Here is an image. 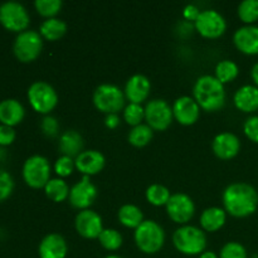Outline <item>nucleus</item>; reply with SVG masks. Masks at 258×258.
Returning <instances> with one entry per match:
<instances>
[{
	"instance_id": "a211bd4d",
	"label": "nucleus",
	"mask_w": 258,
	"mask_h": 258,
	"mask_svg": "<svg viewBox=\"0 0 258 258\" xmlns=\"http://www.w3.org/2000/svg\"><path fill=\"white\" fill-rule=\"evenodd\" d=\"M105 156L97 150L82 151L75 159L76 169L86 176L96 175L102 171V169L105 168Z\"/></svg>"
},
{
	"instance_id": "4c0bfd02",
	"label": "nucleus",
	"mask_w": 258,
	"mask_h": 258,
	"mask_svg": "<svg viewBox=\"0 0 258 258\" xmlns=\"http://www.w3.org/2000/svg\"><path fill=\"white\" fill-rule=\"evenodd\" d=\"M40 127H42L43 134L48 136V138H55L58 133H59V123H58L57 118L49 115H47L43 118Z\"/></svg>"
},
{
	"instance_id": "0eeeda50",
	"label": "nucleus",
	"mask_w": 258,
	"mask_h": 258,
	"mask_svg": "<svg viewBox=\"0 0 258 258\" xmlns=\"http://www.w3.org/2000/svg\"><path fill=\"white\" fill-rule=\"evenodd\" d=\"M43 48V38L42 35L34 30H25L18 34L15 38L14 54L20 62L29 63L37 59L39 57Z\"/></svg>"
},
{
	"instance_id": "72a5a7b5",
	"label": "nucleus",
	"mask_w": 258,
	"mask_h": 258,
	"mask_svg": "<svg viewBox=\"0 0 258 258\" xmlns=\"http://www.w3.org/2000/svg\"><path fill=\"white\" fill-rule=\"evenodd\" d=\"M34 7L42 17L50 19V18H54L60 12L62 2L60 0H37L34 3Z\"/></svg>"
},
{
	"instance_id": "412c9836",
	"label": "nucleus",
	"mask_w": 258,
	"mask_h": 258,
	"mask_svg": "<svg viewBox=\"0 0 258 258\" xmlns=\"http://www.w3.org/2000/svg\"><path fill=\"white\" fill-rule=\"evenodd\" d=\"M233 101L236 107L242 112H254L258 110V87L251 85L242 86L234 93Z\"/></svg>"
},
{
	"instance_id": "c85d7f7f",
	"label": "nucleus",
	"mask_w": 258,
	"mask_h": 258,
	"mask_svg": "<svg viewBox=\"0 0 258 258\" xmlns=\"http://www.w3.org/2000/svg\"><path fill=\"white\" fill-rule=\"evenodd\" d=\"M153 139V128L148 125L135 126L128 134V143L135 148H144L148 145Z\"/></svg>"
},
{
	"instance_id": "7c9ffc66",
	"label": "nucleus",
	"mask_w": 258,
	"mask_h": 258,
	"mask_svg": "<svg viewBox=\"0 0 258 258\" xmlns=\"http://www.w3.org/2000/svg\"><path fill=\"white\" fill-rule=\"evenodd\" d=\"M97 239L101 246L107 251H117L122 246V236L116 229H103Z\"/></svg>"
},
{
	"instance_id": "9d476101",
	"label": "nucleus",
	"mask_w": 258,
	"mask_h": 258,
	"mask_svg": "<svg viewBox=\"0 0 258 258\" xmlns=\"http://www.w3.org/2000/svg\"><path fill=\"white\" fill-rule=\"evenodd\" d=\"M196 30L204 38L217 39L227 30V23L224 18L217 10H203L194 23Z\"/></svg>"
},
{
	"instance_id": "6ab92c4d",
	"label": "nucleus",
	"mask_w": 258,
	"mask_h": 258,
	"mask_svg": "<svg viewBox=\"0 0 258 258\" xmlns=\"http://www.w3.org/2000/svg\"><path fill=\"white\" fill-rule=\"evenodd\" d=\"M151 85L150 81L144 75H134L128 78L125 86V97L130 101V103L141 105L144 101L148 100L150 95Z\"/></svg>"
},
{
	"instance_id": "e433bc0d",
	"label": "nucleus",
	"mask_w": 258,
	"mask_h": 258,
	"mask_svg": "<svg viewBox=\"0 0 258 258\" xmlns=\"http://www.w3.org/2000/svg\"><path fill=\"white\" fill-rule=\"evenodd\" d=\"M14 190V180L8 171L0 169V202L9 198Z\"/></svg>"
},
{
	"instance_id": "bb28decb",
	"label": "nucleus",
	"mask_w": 258,
	"mask_h": 258,
	"mask_svg": "<svg viewBox=\"0 0 258 258\" xmlns=\"http://www.w3.org/2000/svg\"><path fill=\"white\" fill-rule=\"evenodd\" d=\"M70 190L71 189L68 184L60 178L50 179L47 185L44 186L45 196L52 202H55V203H60V202H64L66 199H68Z\"/></svg>"
},
{
	"instance_id": "2eb2a0df",
	"label": "nucleus",
	"mask_w": 258,
	"mask_h": 258,
	"mask_svg": "<svg viewBox=\"0 0 258 258\" xmlns=\"http://www.w3.org/2000/svg\"><path fill=\"white\" fill-rule=\"evenodd\" d=\"M173 116L180 125L190 126L199 120L201 107L194 98L183 96L175 100L173 105Z\"/></svg>"
},
{
	"instance_id": "a18cd8bd",
	"label": "nucleus",
	"mask_w": 258,
	"mask_h": 258,
	"mask_svg": "<svg viewBox=\"0 0 258 258\" xmlns=\"http://www.w3.org/2000/svg\"><path fill=\"white\" fill-rule=\"evenodd\" d=\"M105 258H122V257L117 256V254H110V256H106Z\"/></svg>"
},
{
	"instance_id": "2f4dec72",
	"label": "nucleus",
	"mask_w": 258,
	"mask_h": 258,
	"mask_svg": "<svg viewBox=\"0 0 258 258\" xmlns=\"http://www.w3.org/2000/svg\"><path fill=\"white\" fill-rule=\"evenodd\" d=\"M239 19L247 25H252L258 20V0H244L238 7Z\"/></svg>"
},
{
	"instance_id": "dca6fc26",
	"label": "nucleus",
	"mask_w": 258,
	"mask_h": 258,
	"mask_svg": "<svg viewBox=\"0 0 258 258\" xmlns=\"http://www.w3.org/2000/svg\"><path fill=\"white\" fill-rule=\"evenodd\" d=\"M212 149L217 158L222 160H231L238 155L241 150V141L234 134L222 133L214 138Z\"/></svg>"
},
{
	"instance_id": "f3484780",
	"label": "nucleus",
	"mask_w": 258,
	"mask_h": 258,
	"mask_svg": "<svg viewBox=\"0 0 258 258\" xmlns=\"http://www.w3.org/2000/svg\"><path fill=\"white\" fill-rule=\"evenodd\" d=\"M233 43L237 49L247 55L258 54V27L244 25L236 30L233 35Z\"/></svg>"
},
{
	"instance_id": "a19ab883",
	"label": "nucleus",
	"mask_w": 258,
	"mask_h": 258,
	"mask_svg": "<svg viewBox=\"0 0 258 258\" xmlns=\"http://www.w3.org/2000/svg\"><path fill=\"white\" fill-rule=\"evenodd\" d=\"M201 13L202 12L198 9V7H196V5L193 4L186 5L183 10L184 18H185L186 20H189V22H194V23H196V20L199 18Z\"/></svg>"
},
{
	"instance_id": "aec40b11",
	"label": "nucleus",
	"mask_w": 258,
	"mask_h": 258,
	"mask_svg": "<svg viewBox=\"0 0 258 258\" xmlns=\"http://www.w3.org/2000/svg\"><path fill=\"white\" fill-rule=\"evenodd\" d=\"M68 246L66 239L58 233L47 234L39 243V258H66Z\"/></svg>"
},
{
	"instance_id": "f257e3e1",
	"label": "nucleus",
	"mask_w": 258,
	"mask_h": 258,
	"mask_svg": "<svg viewBox=\"0 0 258 258\" xmlns=\"http://www.w3.org/2000/svg\"><path fill=\"white\" fill-rule=\"evenodd\" d=\"M224 211L234 218H246L258 208V193L247 183H233L227 186L222 196Z\"/></svg>"
},
{
	"instance_id": "6e6552de",
	"label": "nucleus",
	"mask_w": 258,
	"mask_h": 258,
	"mask_svg": "<svg viewBox=\"0 0 258 258\" xmlns=\"http://www.w3.org/2000/svg\"><path fill=\"white\" fill-rule=\"evenodd\" d=\"M28 100L34 111L47 115L57 106L58 95L49 83L38 81L33 83L28 90Z\"/></svg>"
},
{
	"instance_id": "39448f33",
	"label": "nucleus",
	"mask_w": 258,
	"mask_h": 258,
	"mask_svg": "<svg viewBox=\"0 0 258 258\" xmlns=\"http://www.w3.org/2000/svg\"><path fill=\"white\" fill-rule=\"evenodd\" d=\"M125 93L115 85L105 83L98 86L93 92V105L106 115L117 113L125 106Z\"/></svg>"
},
{
	"instance_id": "4be33fe9",
	"label": "nucleus",
	"mask_w": 258,
	"mask_h": 258,
	"mask_svg": "<svg viewBox=\"0 0 258 258\" xmlns=\"http://www.w3.org/2000/svg\"><path fill=\"white\" fill-rule=\"evenodd\" d=\"M25 110L19 101L14 98H8L0 102V121L3 125L15 126L24 118Z\"/></svg>"
},
{
	"instance_id": "473e14b6",
	"label": "nucleus",
	"mask_w": 258,
	"mask_h": 258,
	"mask_svg": "<svg viewBox=\"0 0 258 258\" xmlns=\"http://www.w3.org/2000/svg\"><path fill=\"white\" fill-rule=\"evenodd\" d=\"M123 118L133 127L141 125V121L145 118V108L138 103H128L123 110Z\"/></svg>"
},
{
	"instance_id": "f704fd0d",
	"label": "nucleus",
	"mask_w": 258,
	"mask_h": 258,
	"mask_svg": "<svg viewBox=\"0 0 258 258\" xmlns=\"http://www.w3.org/2000/svg\"><path fill=\"white\" fill-rule=\"evenodd\" d=\"M219 258H248L246 248L238 242H228L224 244L219 253Z\"/></svg>"
},
{
	"instance_id": "1a4fd4ad",
	"label": "nucleus",
	"mask_w": 258,
	"mask_h": 258,
	"mask_svg": "<svg viewBox=\"0 0 258 258\" xmlns=\"http://www.w3.org/2000/svg\"><path fill=\"white\" fill-rule=\"evenodd\" d=\"M0 23L10 32L22 33L29 27L30 18L20 3L8 2L0 5Z\"/></svg>"
},
{
	"instance_id": "4468645a",
	"label": "nucleus",
	"mask_w": 258,
	"mask_h": 258,
	"mask_svg": "<svg viewBox=\"0 0 258 258\" xmlns=\"http://www.w3.org/2000/svg\"><path fill=\"white\" fill-rule=\"evenodd\" d=\"M75 227L81 237L87 239H96L103 231L102 218L95 211L86 209L76 216Z\"/></svg>"
},
{
	"instance_id": "ddd939ff",
	"label": "nucleus",
	"mask_w": 258,
	"mask_h": 258,
	"mask_svg": "<svg viewBox=\"0 0 258 258\" xmlns=\"http://www.w3.org/2000/svg\"><path fill=\"white\" fill-rule=\"evenodd\" d=\"M96 198H97V188L90 180V176L86 175H83V178L71 188L70 197H68L71 206L80 211H86L90 208Z\"/></svg>"
},
{
	"instance_id": "79ce46f5",
	"label": "nucleus",
	"mask_w": 258,
	"mask_h": 258,
	"mask_svg": "<svg viewBox=\"0 0 258 258\" xmlns=\"http://www.w3.org/2000/svg\"><path fill=\"white\" fill-rule=\"evenodd\" d=\"M105 125L107 126L108 128H111V130L117 127V126L120 125V118H118L117 113H111V115L106 116Z\"/></svg>"
},
{
	"instance_id": "37998d69",
	"label": "nucleus",
	"mask_w": 258,
	"mask_h": 258,
	"mask_svg": "<svg viewBox=\"0 0 258 258\" xmlns=\"http://www.w3.org/2000/svg\"><path fill=\"white\" fill-rule=\"evenodd\" d=\"M251 77H252V80H253V82H254V85H256V87H258V62L253 66V67H252Z\"/></svg>"
},
{
	"instance_id": "a878e982",
	"label": "nucleus",
	"mask_w": 258,
	"mask_h": 258,
	"mask_svg": "<svg viewBox=\"0 0 258 258\" xmlns=\"http://www.w3.org/2000/svg\"><path fill=\"white\" fill-rule=\"evenodd\" d=\"M118 221L127 228H138L144 222V214L139 207L134 204H125L118 211Z\"/></svg>"
},
{
	"instance_id": "f8f14e48",
	"label": "nucleus",
	"mask_w": 258,
	"mask_h": 258,
	"mask_svg": "<svg viewBox=\"0 0 258 258\" xmlns=\"http://www.w3.org/2000/svg\"><path fill=\"white\" fill-rule=\"evenodd\" d=\"M166 212L173 222L185 226L194 217L196 206L189 196L184 193L173 194L166 204Z\"/></svg>"
},
{
	"instance_id": "58836bf2",
	"label": "nucleus",
	"mask_w": 258,
	"mask_h": 258,
	"mask_svg": "<svg viewBox=\"0 0 258 258\" xmlns=\"http://www.w3.org/2000/svg\"><path fill=\"white\" fill-rule=\"evenodd\" d=\"M243 131L247 138L258 144V116H251L243 125Z\"/></svg>"
},
{
	"instance_id": "b1692460",
	"label": "nucleus",
	"mask_w": 258,
	"mask_h": 258,
	"mask_svg": "<svg viewBox=\"0 0 258 258\" xmlns=\"http://www.w3.org/2000/svg\"><path fill=\"white\" fill-rule=\"evenodd\" d=\"M227 221L226 211L218 207L206 209L201 216V226L206 232H217L224 226Z\"/></svg>"
},
{
	"instance_id": "393cba45",
	"label": "nucleus",
	"mask_w": 258,
	"mask_h": 258,
	"mask_svg": "<svg viewBox=\"0 0 258 258\" xmlns=\"http://www.w3.org/2000/svg\"><path fill=\"white\" fill-rule=\"evenodd\" d=\"M66 32H67V24L58 18L44 20L39 28V34L49 42L60 39L66 34Z\"/></svg>"
},
{
	"instance_id": "5701e85b",
	"label": "nucleus",
	"mask_w": 258,
	"mask_h": 258,
	"mask_svg": "<svg viewBox=\"0 0 258 258\" xmlns=\"http://www.w3.org/2000/svg\"><path fill=\"white\" fill-rule=\"evenodd\" d=\"M83 149V139L77 131H64L59 136V150L64 156L77 158Z\"/></svg>"
},
{
	"instance_id": "ea45409f",
	"label": "nucleus",
	"mask_w": 258,
	"mask_h": 258,
	"mask_svg": "<svg viewBox=\"0 0 258 258\" xmlns=\"http://www.w3.org/2000/svg\"><path fill=\"white\" fill-rule=\"evenodd\" d=\"M15 140V131L12 126L0 125V145L8 146Z\"/></svg>"
},
{
	"instance_id": "9b49d317",
	"label": "nucleus",
	"mask_w": 258,
	"mask_h": 258,
	"mask_svg": "<svg viewBox=\"0 0 258 258\" xmlns=\"http://www.w3.org/2000/svg\"><path fill=\"white\" fill-rule=\"evenodd\" d=\"M173 108L166 101L153 100L145 107L146 125L153 130L165 131L173 121Z\"/></svg>"
},
{
	"instance_id": "c9c22d12",
	"label": "nucleus",
	"mask_w": 258,
	"mask_h": 258,
	"mask_svg": "<svg viewBox=\"0 0 258 258\" xmlns=\"http://www.w3.org/2000/svg\"><path fill=\"white\" fill-rule=\"evenodd\" d=\"M75 168V160L72 158H70V156L62 155L60 158L57 159V161L54 164V171L59 178H67V176H70Z\"/></svg>"
},
{
	"instance_id": "cd10ccee",
	"label": "nucleus",
	"mask_w": 258,
	"mask_h": 258,
	"mask_svg": "<svg viewBox=\"0 0 258 258\" xmlns=\"http://www.w3.org/2000/svg\"><path fill=\"white\" fill-rule=\"evenodd\" d=\"M238 73H239V68L233 60H229V59H223L221 62L217 63L216 66V76L214 77L222 82L223 85L226 83L232 82V81L236 80L238 77Z\"/></svg>"
},
{
	"instance_id": "7ed1b4c3",
	"label": "nucleus",
	"mask_w": 258,
	"mask_h": 258,
	"mask_svg": "<svg viewBox=\"0 0 258 258\" xmlns=\"http://www.w3.org/2000/svg\"><path fill=\"white\" fill-rule=\"evenodd\" d=\"M174 247L185 256L202 254L207 248V236L201 228L194 226H181L173 234Z\"/></svg>"
},
{
	"instance_id": "423d86ee",
	"label": "nucleus",
	"mask_w": 258,
	"mask_h": 258,
	"mask_svg": "<svg viewBox=\"0 0 258 258\" xmlns=\"http://www.w3.org/2000/svg\"><path fill=\"white\" fill-rule=\"evenodd\" d=\"M23 179L33 189L44 188L50 180V165L47 158L33 155L23 165Z\"/></svg>"
},
{
	"instance_id": "f03ea898",
	"label": "nucleus",
	"mask_w": 258,
	"mask_h": 258,
	"mask_svg": "<svg viewBox=\"0 0 258 258\" xmlns=\"http://www.w3.org/2000/svg\"><path fill=\"white\" fill-rule=\"evenodd\" d=\"M193 95L199 107L208 112L221 110L226 103L224 85L214 76L206 75L199 77L194 85Z\"/></svg>"
},
{
	"instance_id": "c756f323",
	"label": "nucleus",
	"mask_w": 258,
	"mask_h": 258,
	"mask_svg": "<svg viewBox=\"0 0 258 258\" xmlns=\"http://www.w3.org/2000/svg\"><path fill=\"white\" fill-rule=\"evenodd\" d=\"M171 194L166 186L161 184H153L146 189V199L150 204L155 207L166 206Z\"/></svg>"
},
{
	"instance_id": "c03bdc74",
	"label": "nucleus",
	"mask_w": 258,
	"mask_h": 258,
	"mask_svg": "<svg viewBox=\"0 0 258 258\" xmlns=\"http://www.w3.org/2000/svg\"><path fill=\"white\" fill-rule=\"evenodd\" d=\"M199 258H219V256L212 251H204L203 253L199 254Z\"/></svg>"
},
{
	"instance_id": "20e7f679",
	"label": "nucleus",
	"mask_w": 258,
	"mask_h": 258,
	"mask_svg": "<svg viewBox=\"0 0 258 258\" xmlns=\"http://www.w3.org/2000/svg\"><path fill=\"white\" fill-rule=\"evenodd\" d=\"M134 239L141 252L146 254L158 253L165 243V232L154 221H144L135 229Z\"/></svg>"
}]
</instances>
